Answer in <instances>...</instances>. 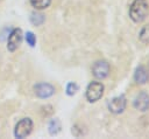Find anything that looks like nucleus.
<instances>
[{"label": "nucleus", "mask_w": 149, "mask_h": 139, "mask_svg": "<svg viewBox=\"0 0 149 139\" xmlns=\"http://www.w3.org/2000/svg\"><path fill=\"white\" fill-rule=\"evenodd\" d=\"M92 74L98 79H104L109 74V64L106 61H97L92 67Z\"/></svg>", "instance_id": "4"}, {"label": "nucleus", "mask_w": 149, "mask_h": 139, "mask_svg": "<svg viewBox=\"0 0 149 139\" xmlns=\"http://www.w3.org/2000/svg\"><path fill=\"white\" fill-rule=\"evenodd\" d=\"M149 14V4L147 0H134L129 7V16L130 19L139 23L143 21Z\"/></svg>", "instance_id": "1"}, {"label": "nucleus", "mask_w": 149, "mask_h": 139, "mask_svg": "<svg viewBox=\"0 0 149 139\" xmlns=\"http://www.w3.org/2000/svg\"><path fill=\"white\" fill-rule=\"evenodd\" d=\"M34 92L40 98H49L55 93V88L49 83H38L34 86Z\"/></svg>", "instance_id": "6"}, {"label": "nucleus", "mask_w": 149, "mask_h": 139, "mask_svg": "<svg viewBox=\"0 0 149 139\" xmlns=\"http://www.w3.org/2000/svg\"><path fill=\"white\" fill-rule=\"evenodd\" d=\"M104 84L100 82H91L86 89V99L90 103L99 100L104 95Z\"/></svg>", "instance_id": "2"}, {"label": "nucleus", "mask_w": 149, "mask_h": 139, "mask_svg": "<svg viewBox=\"0 0 149 139\" xmlns=\"http://www.w3.org/2000/svg\"><path fill=\"white\" fill-rule=\"evenodd\" d=\"M134 79H135V82H136V83H139V84H144V83H147V82H148V79H149L148 70H147L144 67L140 65V67H139V68H136V70H135Z\"/></svg>", "instance_id": "9"}, {"label": "nucleus", "mask_w": 149, "mask_h": 139, "mask_svg": "<svg viewBox=\"0 0 149 139\" xmlns=\"http://www.w3.org/2000/svg\"><path fill=\"white\" fill-rule=\"evenodd\" d=\"M77 90H78V85H77L76 83H73V82H70V83L68 84V86H66V93H68L69 96L74 95V93L77 92Z\"/></svg>", "instance_id": "15"}, {"label": "nucleus", "mask_w": 149, "mask_h": 139, "mask_svg": "<svg viewBox=\"0 0 149 139\" xmlns=\"http://www.w3.org/2000/svg\"><path fill=\"white\" fill-rule=\"evenodd\" d=\"M51 0H30V5L36 9H44L49 7Z\"/></svg>", "instance_id": "11"}, {"label": "nucleus", "mask_w": 149, "mask_h": 139, "mask_svg": "<svg viewBox=\"0 0 149 139\" xmlns=\"http://www.w3.org/2000/svg\"><path fill=\"white\" fill-rule=\"evenodd\" d=\"M59 130H61V123H59V120L58 119H52L50 121V124H49V132H50V134L51 135H55V134H57L59 132Z\"/></svg>", "instance_id": "12"}, {"label": "nucleus", "mask_w": 149, "mask_h": 139, "mask_svg": "<svg viewBox=\"0 0 149 139\" xmlns=\"http://www.w3.org/2000/svg\"><path fill=\"white\" fill-rule=\"evenodd\" d=\"M26 41L30 47H34L36 43V36L34 35V33L31 32H27L26 33Z\"/></svg>", "instance_id": "14"}, {"label": "nucleus", "mask_w": 149, "mask_h": 139, "mask_svg": "<svg viewBox=\"0 0 149 139\" xmlns=\"http://www.w3.org/2000/svg\"><path fill=\"white\" fill-rule=\"evenodd\" d=\"M134 107L141 112H144V111H148L149 110V95L144 91L140 92L135 99H134Z\"/></svg>", "instance_id": "8"}, {"label": "nucleus", "mask_w": 149, "mask_h": 139, "mask_svg": "<svg viewBox=\"0 0 149 139\" xmlns=\"http://www.w3.org/2000/svg\"><path fill=\"white\" fill-rule=\"evenodd\" d=\"M0 1H1V0H0Z\"/></svg>", "instance_id": "16"}, {"label": "nucleus", "mask_w": 149, "mask_h": 139, "mask_svg": "<svg viewBox=\"0 0 149 139\" xmlns=\"http://www.w3.org/2000/svg\"><path fill=\"white\" fill-rule=\"evenodd\" d=\"M139 37H140V41L144 44H149V23L143 26L140 34H139Z\"/></svg>", "instance_id": "10"}, {"label": "nucleus", "mask_w": 149, "mask_h": 139, "mask_svg": "<svg viewBox=\"0 0 149 139\" xmlns=\"http://www.w3.org/2000/svg\"><path fill=\"white\" fill-rule=\"evenodd\" d=\"M21 42H22V30L20 28H15L8 36L7 49L9 51H15L20 47Z\"/></svg>", "instance_id": "5"}, {"label": "nucleus", "mask_w": 149, "mask_h": 139, "mask_svg": "<svg viewBox=\"0 0 149 139\" xmlns=\"http://www.w3.org/2000/svg\"><path fill=\"white\" fill-rule=\"evenodd\" d=\"M126 103L127 102H126V98H125L123 95L114 97L108 103V110L113 113H121L126 109Z\"/></svg>", "instance_id": "7"}, {"label": "nucleus", "mask_w": 149, "mask_h": 139, "mask_svg": "<svg viewBox=\"0 0 149 139\" xmlns=\"http://www.w3.org/2000/svg\"><path fill=\"white\" fill-rule=\"evenodd\" d=\"M33 131V120L30 118H23L15 125L14 134L16 138H26Z\"/></svg>", "instance_id": "3"}, {"label": "nucleus", "mask_w": 149, "mask_h": 139, "mask_svg": "<svg viewBox=\"0 0 149 139\" xmlns=\"http://www.w3.org/2000/svg\"><path fill=\"white\" fill-rule=\"evenodd\" d=\"M30 21H31V23L34 25V26H40V25H42L43 22H44V15L43 14H41V13H33L31 14V16H30Z\"/></svg>", "instance_id": "13"}]
</instances>
